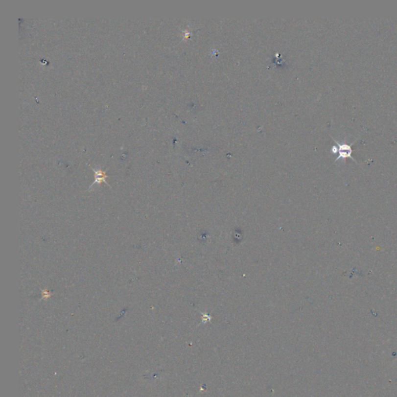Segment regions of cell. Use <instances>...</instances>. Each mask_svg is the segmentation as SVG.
<instances>
[{
  "mask_svg": "<svg viewBox=\"0 0 397 397\" xmlns=\"http://www.w3.org/2000/svg\"><path fill=\"white\" fill-rule=\"evenodd\" d=\"M336 144L337 146H333L331 148V151H333V153H338V157L336 159V162L337 161L339 160V159H347V158H350V159H352L354 162H356V161L354 160V158L352 157V152L353 150L351 149V147L349 144H345V143H340V142L336 141Z\"/></svg>",
  "mask_w": 397,
  "mask_h": 397,
  "instance_id": "cell-1",
  "label": "cell"
}]
</instances>
